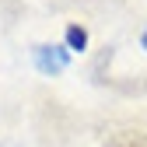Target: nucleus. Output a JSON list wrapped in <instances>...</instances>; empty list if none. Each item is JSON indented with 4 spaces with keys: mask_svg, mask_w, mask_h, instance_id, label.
I'll use <instances>...</instances> for the list:
<instances>
[{
    "mask_svg": "<svg viewBox=\"0 0 147 147\" xmlns=\"http://www.w3.org/2000/svg\"><path fill=\"white\" fill-rule=\"evenodd\" d=\"M35 60H39V70L56 74V70L67 67V53L56 49V46H35Z\"/></svg>",
    "mask_w": 147,
    "mask_h": 147,
    "instance_id": "nucleus-1",
    "label": "nucleus"
},
{
    "mask_svg": "<svg viewBox=\"0 0 147 147\" xmlns=\"http://www.w3.org/2000/svg\"><path fill=\"white\" fill-rule=\"evenodd\" d=\"M67 46H70V49H84V46H88V32H84L81 25H70V28H67Z\"/></svg>",
    "mask_w": 147,
    "mask_h": 147,
    "instance_id": "nucleus-2",
    "label": "nucleus"
},
{
    "mask_svg": "<svg viewBox=\"0 0 147 147\" xmlns=\"http://www.w3.org/2000/svg\"><path fill=\"white\" fill-rule=\"evenodd\" d=\"M109 147H147V137H140V133H126V137L112 140Z\"/></svg>",
    "mask_w": 147,
    "mask_h": 147,
    "instance_id": "nucleus-3",
    "label": "nucleus"
},
{
    "mask_svg": "<svg viewBox=\"0 0 147 147\" xmlns=\"http://www.w3.org/2000/svg\"><path fill=\"white\" fill-rule=\"evenodd\" d=\"M144 42H147V35H144Z\"/></svg>",
    "mask_w": 147,
    "mask_h": 147,
    "instance_id": "nucleus-4",
    "label": "nucleus"
}]
</instances>
